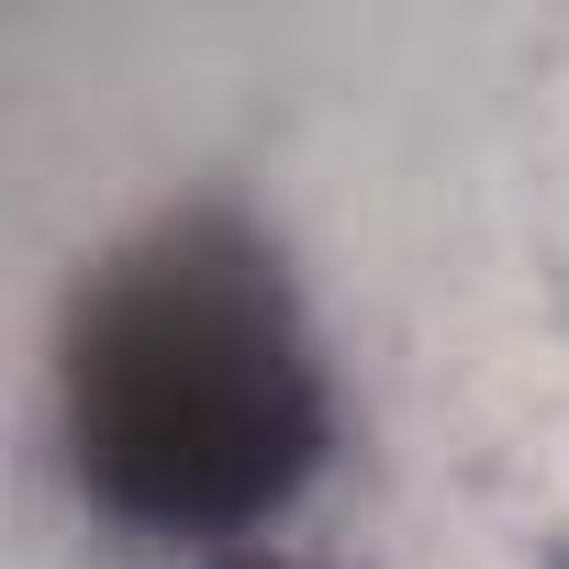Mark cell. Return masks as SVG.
Wrapping results in <instances>:
<instances>
[{"label":"cell","mask_w":569,"mask_h":569,"mask_svg":"<svg viewBox=\"0 0 569 569\" xmlns=\"http://www.w3.org/2000/svg\"><path fill=\"white\" fill-rule=\"evenodd\" d=\"M57 458L68 491L134 547H268V525L336 458V369L268 223L234 201H179L68 291Z\"/></svg>","instance_id":"6da1fadb"},{"label":"cell","mask_w":569,"mask_h":569,"mask_svg":"<svg viewBox=\"0 0 569 569\" xmlns=\"http://www.w3.org/2000/svg\"><path fill=\"white\" fill-rule=\"evenodd\" d=\"M201 569H325V558H291V547H234V558H201Z\"/></svg>","instance_id":"7a4b0ae2"}]
</instances>
